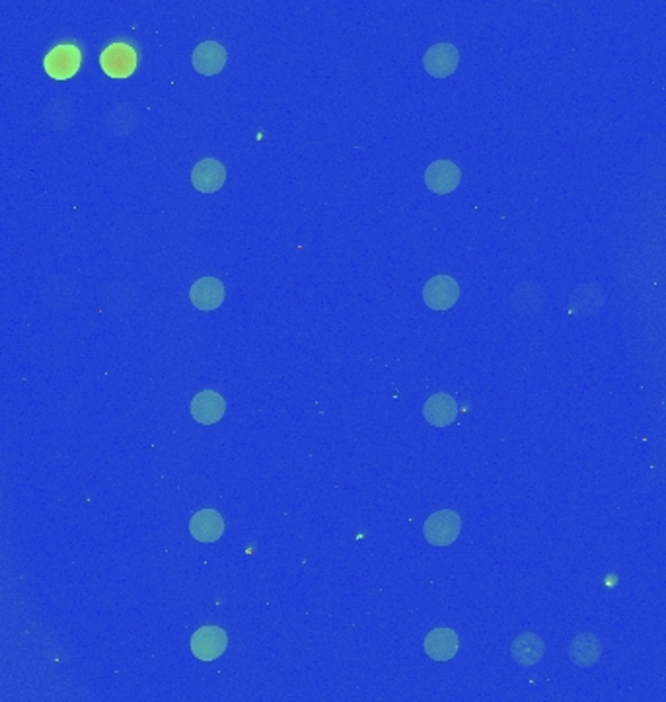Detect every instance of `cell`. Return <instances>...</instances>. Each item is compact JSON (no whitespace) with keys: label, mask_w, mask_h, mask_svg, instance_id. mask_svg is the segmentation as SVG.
Instances as JSON below:
<instances>
[{"label":"cell","mask_w":666,"mask_h":702,"mask_svg":"<svg viewBox=\"0 0 666 702\" xmlns=\"http://www.w3.org/2000/svg\"><path fill=\"white\" fill-rule=\"evenodd\" d=\"M604 291L601 285L588 283L578 287V289L571 297V309L578 316H593L596 311H601V306L604 305Z\"/></svg>","instance_id":"cell-17"},{"label":"cell","mask_w":666,"mask_h":702,"mask_svg":"<svg viewBox=\"0 0 666 702\" xmlns=\"http://www.w3.org/2000/svg\"><path fill=\"white\" fill-rule=\"evenodd\" d=\"M139 123V115L134 112L133 105L129 104H119L105 115V125H108V131L111 135H129Z\"/></svg>","instance_id":"cell-18"},{"label":"cell","mask_w":666,"mask_h":702,"mask_svg":"<svg viewBox=\"0 0 666 702\" xmlns=\"http://www.w3.org/2000/svg\"><path fill=\"white\" fill-rule=\"evenodd\" d=\"M460 299V285L447 274L434 275L423 287V301L433 311H448Z\"/></svg>","instance_id":"cell-2"},{"label":"cell","mask_w":666,"mask_h":702,"mask_svg":"<svg viewBox=\"0 0 666 702\" xmlns=\"http://www.w3.org/2000/svg\"><path fill=\"white\" fill-rule=\"evenodd\" d=\"M462 531V519L452 509H440L425 521V538L433 546H448L458 538Z\"/></svg>","instance_id":"cell-1"},{"label":"cell","mask_w":666,"mask_h":702,"mask_svg":"<svg viewBox=\"0 0 666 702\" xmlns=\"http://www.w3.org/2000/svg\"><path fill=\"white\" fill-rule=\"evenodd\" d=\"M460 640L452 629H434L425 638V653L434 661H450L458 653Z\"/></svg>","instance_id":"cell-14"},{"label":"cell","mask_w":666,"mask_h":702,"mask_svg":"<svg viewBox=\"0 0 666 702\" xmlns=\"http://www.w3.org/2000/svg\"><path fill=\"white\" fill-rule=\"evenodd\" d=\"M462 180L460 168L450 160H437L425 170V184L437 196H447L455 191Z\"/></svg>","instance_id":"cell-7"},{"label":"cell","mask_w":666,"mask_h":702,"mask_svg":"<svg viewBox=\"0 0 666 702\" xmlns=\"http://www.w3.org/2000/svg\"><path fill=\"white\" fill-rule=\"evenodd\" d=\"M189 531L199 543H215L225 533V519L215 509H201L191 517Z\"/></svg>","instance_id":"cell-12"},{"label":"cell","mask_w":666,"mask_h":702,"mask_svg":"<svg viewBox=\"0 0 666 702\" xmlns=\"http://www.w3.org/2000/svg\"><path fill=\"white\" fill-rule=\"evenodd\" d=\"M460 53L452 43H437L427 50L423 55V65L434 79H447L458 69Z\"/></svg>","instance_id":"cell-6"},{"label":"cell","mask_w":666,"mask_h":702,"mask_svg":"<svg viewBox=\"0 0 666 702\" xmlns=\"http://www.w3.org/2000/svg\"><path fill=\"white\" fill-rule=\"evenodd\" d=\"M82 53L76 45H57L45 55L43 66L47 74L57 81H66L79 73Z\"/></svg>","instance_id":"cell-3"},{"label":"cell","mask_w":666,"mask_h":702,"mask_svg":"<svg viewBox=\"0 0 666 702\" xmlns=\"http://www.w3.org/2000/svg\"><path fill=\"white\" fill-rule=\"evenodd\" d=\"M100 66L111 79H127L137 69V53L127 43H113L100 55Z\"/></svg>","instance_id":"cell-4"},{"label":"cell","mask_w":666,"mask_h":702,"mask_svg":"<svg viewBox=\"0 0 666 702\" xmlns=\"http://www.w3.org/2000/svg\"><path fill=\"white\" fill-rule=\"evenodd\" d=\"M226 402L217 390H203L191 400V416L203 426H212L222 420Z\"/></svg>","instance_id":"cell-10"},{"label":"cell","mask_w":666,"mask_h":702,"mask_svg":"<svg viewBox=\"0 0 666 702\" xmlns=\"http://www.w3.org/2000/svg\"><path fill=\"white\" fill-rule=\"evenodd\" d=\"M602 656V644L594 634L583 632L573 638L569 646V660L578 667H591Z\"/></svg>","instance_id":"cell-16"},{"label":"cell","mask_w":666,"mask_h":702,"mask_svg":"<svg viewBox=\"0 0 666 702\" xmlns=\"http://www.w3.org/2000/svg\"><path fill=\"white\" fill-rule=\"evenodd\" d=\"M189 301L199 311H217L225 303V285L217 277H201L191 285Z\"/></svg>","instance_id":"cell-9"},{"label":"cell","mask_w":666,"mask_h":702,"mask_svg":"<svg viewBox=\"0 0 666 702\" xmlns=\"http://www.w3.org/2000/svg\"><path fill=\"white\" fill-rule=\"evenodd\" d=\"M228 648L226 632L218 627H203L191 638L193 656L201 661H215Z\"/></svg>","instance_id":"cell-5"},{"label":"cell","mask_w":666,"mask_h":702,"mask_svg":"<svg viewBox=\"0 0 666 702\" xmlns=\"http://www.w3.org/2000/svg\"><path fill=\"white\" fill-rule=\"evenodd\" d=\"M226 50L217 42H203L193 50L191 65L199 74H218L226 66Z\"/></svg>","instance_id":"cell-11"},{"label":"cell","mask_w":666,"mask_h":702,"mask_svg":"<svg viewBox=\"0 0 666 702\" xmlns=\"http://www.w3.org/2000/svg\"><path fill=\"white\" fill-rule=\"evenodd\" d=\"M226 181V168L217 158H203L191 170V184L201 194H215Z\"/></svg>","instance_id":"cell-8"},{"label":"cell","mask_w":666,"mask_h":702,"mask_svg":"<svg viewBox=\"0 0 666 702\" xmlns=\"http://www.w3.org/2000/svg\"><path fill=\"white\" fill-rule=\"evenodd\" d=\"M544 640L538 636L536 632H524L520 636L515 638L513 646H510V653H513V660L520 666L530 667L536 666V663L542 661L544 658Z\"/></svg>","instance_id":"cell-15"},{"label":"cell","mask_w":666,"mask_h":702,"mask_svg":"<svg viewBox=\"0 0 666 702\" xmlns=\"http://www.w3.org/2000/svg\"><path fill=\"white\" fill-rule=\"evenodd\" d=\"M423 416L434 428H447L458 418V402L450 394L439 392L425 402Z\"/></svg>","instance_id":"cell-13"}]
</instances>
